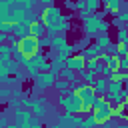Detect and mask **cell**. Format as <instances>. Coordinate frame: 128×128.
<instances>
[{"label": "cell", "mask_w": 128, "mask_h": 128, "mask_svg": "<svg viewBox=\"0 0 128 128\" xmlns=\"http://www.w3.org/2000/svg\"><path fill=\"white\" fill-rule=\"evenodd\" d=\"M16 48H18L26 58H30V56H34V54H38V52H44V48H40V44H38V38L30 36V34L20 36V38H18Z\"/></svg>", "instance_id": "1"}, {"label": "cell", "mask_w": 128, "mask_h": 128, "mask_svg": "<svg viewBox=\"0 0 128 128\" xmlns=\"http://www.w3.org/2000/svg\"><path fill=\"white\" fill-rule=\"evenodd\" d=\"M56 78H58V72H54V70H42L34 78V88L40 90V92H44V90L52 88V84H54Z\"/></svg>", "instance_id": "2"}, {"label": "cell", "mask_w": 128, "mask_h": 128, "mask_svg": "<svg viewBox=\"0 0 128 128\" xmlns=\"http://www.w3.org/2000/svg\"><path fill=\"white\" fill-rule=\"evenodd\" d=\"M60 18H64L62 16V10L58 8V6H54V4H50V6H44V10H42V14H40V22L48 28L50 24H54V22H58Z\"/></svg>", "instance_id": "3"}, {"label": "cell", "mask_w": 128, "mask_h": 128, "mask_svg": "<svg viewBox=\"0 0 128 128\" xmlns=\"http://www.w3.org/2000/svg\"><path fill=\"white\" fill-rule=\"evenodd\" d=\"M98 20H100V14L98 12H92L90 16H86L82 22H84V34L88 36V38H92V36H98Z\"/></svg>", "instance_id": "4"}, {"label": "cell", "mask_w": 128, "mask_h": 128, "mask_svg": "<svg viewBox=\"0 0 128 128\" xmlns=\"http://www.w3.org/2000/svg\"><path fill=\"white\" fill-rule=\"evenodd\" d=\"M48 98L46 96H36V98H32V114L34 116H38V118H42L46 112H48Z\"/></svg>", "instance_id": "5"}, {"label": "cell", "mask_w": 128, "mask_h": 128, "mask_svg": "<svg viewBox=\"0 0 128 128\" xmlns=\"http://www.w3.org/2000/svg\"><path fill=\"white\" fill-rule=\"evenodd\" d=\"M84 64H86V58H84L82 52H80V54H70V56H66V66L72 68V70H76V72L82 70Z\"/></svg>", "instance_id": "6"}, {"label": "cell", "mask_w": 128, "mask_h": 128, "mask_svg": "<svg viewBox=\"0 0 128 128\" xmlns=\"http://www.w3.org/2000/svg\"><path fill=\"white\" fill-rule=\"evenodd\" d=\"M66 46H68V40H66V34H64V32L52 34V38H50V48H52V50H56V52H62Z\"/></svg>", "instance_id": "7"}, {"label": "cell", "mask_w": 128, "mask_h": 128, "mask_svg": "<svg viewBox=\"0 0 128 128\" xmlns=\"http://www.w3.org/2000/svg\"><path fill=\"white\" fill-rule=\"evenodd\" d=\"M46 30H48L46 34H58V32H64V34H66V32L70 30V22H68V20H64V18H60L58 22L50 24Z\"/></svg>", "instance_id": "8"}, {"label": "cell", "mask_w": 128, "mask_h": 128, "mask_svg": "<svg viewBox=\"0 0 128 128\" xmlns=\"http://www.w3.org/2000/svg\"><path fill=\"white\" fill-rule=\"evenodd\" d=\"M78 96L82 98V102H84V100H94V96H96V90H94V86H92V84H88V82H82V86L78 88Z\"/></svg>", "instance_id": "9"}, {"label": "cell", "mask_w": 128, "mask_h": 128, "mask_svg": "<svg viewBox=\"0 0 128 128\" xmlns=\"http://www.w3.org/2000/svg\"><path fill=\"white\" fill-rule=\"evenodd\" d=\"M28 34L34 36V38H42V36L46 34V26H44L40 20H34V22H30V26H28Z\"/></svg>", "instance_id": "10"}, {"label": "cell", "mask_w": 128, "mask_h": 128, "mask_svg": "<svg viewBox=\"0 0 128 128\" xmlns=\"http://www.w3.org/2000/svg\"><path fill=\"white\" fill-rule=\"evenodd\" d=\"M112 120H128V112L122 102H112Z\"/></svg>", "instance_id": "11"}, {"label": "cell", "mask_w": 128, "mask_h": 128, "mask_svg": "<svg viewBox=\"0 0 128 128\" xmlns=\"http://www.w3.org/2000/svg\"><path fill=\"white\" fill-rule=\"evenodd\" d=\"M122 88H124V80H110V78H108V90H106V94H108L110 100H112L116 94H120Z\"/></svg>", "instance_id": "12"}, {"label": "cell", "mask_w": 128, "mask_h": 128, "mask_svg": "<svg viewBox=\"0 0 128 128\" xmlns=\"http://www.w3.org/2000/svg\"><path fill=\"white\" fill-rule=\"evenodd\" d=\"M62 66H66V54H62V52H58L54 58H50V70H54V72H58Z\"/></svg>", "instance_id": "13"}, {"label": "cell", "mask_w": 128, "mask_h": 128, "mask_svg": "<svg viewBox=\"0 0 128 128\" xmlns=\"http://www.w3.org/2000/svg\"><path fill=\"white\" fill-rule=\"evenodd\" d=\"M94 90H96V94H106V90H108V76H96Z\"/></svg>", "instance_id": "14"}, {"label": "cell", "mask_w": 128, "mask_h": 128, "mask_svg": "<svg viewBox=\"0 0 128 128\" xmlns=\"http://www.w3.org/2000/svg\"><path fill=\"white\" fill-rule=\"evenodd\" d=\"M58 74H60V78H64V80H68V82H74L76 80V70H72V68H68V66H62L60 70H58Z\"/></svg>", "instance_id": "15"}, {"label": "cell", "mask_w": 128, "mask_h": 128, "mask_svg": "<svg viewBox=\"0 0 128 128\" xmlns=\"http://www.w3.org/2000/svg\"><path fill=\"white\" fill-rule=\"evenodd\" d=\"M16 116H18L20 124H24V126H32V120H34L32 112H28V110H18V112H16Z\"/></svg>", "instance_id": "16"}, {"label": "cell", "mask_w": 128, "mask_h": 128, "mask_svg": "<svg viewBox=\"0 0 128 128\" xmlns=\"http://www.w3.org/2000/svg\"><path fill=\"white\" fill-rule=\"evenodd\" d=\"M122 6H124V0H108L106 10H108V14H118Z\"/></svg>", "instance_id": "17"}, {"label": "cell", "mask_w": 128, "mask_h": 128, "mask_svg": "<svg viewBox=\"0 0 128 128\" xmlns=\"http://www.w3.org/2000/svg\"><path fill=\"white\" fill-rule=\"evenodd\" d=\"M28 26H30L28 22H16L14 28H12V32H14L18 38H20V36H26V34H28Z\"/></svg>", "instance_id": "18"}, {"label": "cell", "mask_w": 128, "mask_h": 128, "mask_svg": "<svg viewBox=\"0 0 128 128\" xmlns=\"http://www.w3.org/2000/svg\"><path fill=\"white\" fill-rule=\"evenodd\" d=\"M52 88H56L58 92H68V90H70V82L64 80V78H56L54 84H52Z\"/></svg>", "instance_id": "19"}, {"label": "cell", "mask_w": 128, "mask_h": 128, "mask_svg": "<svg viewBox=\"0 0 128 128\" xmlns=\"http://www.w3.org/2000/svg\"><path fill=\"white\" fill-rule=\"evenodd\" d=\"M110 42H112V40H110V36L104 32V34H98V38H96V42H94V44H98L102 50H106V46H108Z\"/></svg>", "instance_id": "20"}, {"label": "cell", "mask_w": 128, "mask_h": 128, "mask_svg": "<svg viewBox=\"0 0 128 128\" xmlns=\"http://www.w3.org/2000/svg\"><path fill=\"white\" fill-rule=\"evenodd\" d=\"M96 76H98V74H96L94 70H84V72H82L84 82H88V84H92V86H94V82H96Z\"/></svg>", "instance_id": "21"}, {"label": "cell", "mask_w": 128, "mask_h": 128, "mask_svg": "<svg viewBox=\"0 0 128 128\" xmlns=\"http://www.w3.org/2000/svg\"><path fill=\"white\" fill-rule=\"evenodd\" d=\"M98 66H100V60H98L96 56H94V58H86V64H84L86 70H94V72H96Z\"/></svg>", "instance_id": "22"}, {"label": "cell", "mask_w": 128, "mask_h": 128, "mask_svg": "<svg viewBox=\"0 0 128 128\" xmlns=\"http://www.w3.org/2000/svg\"><path fill=\"white\" fill-rule=\"evenodd\" d=\"M116 36H118V42H126L128 44V28L126 26H120L118 32H116Z\"/></svg>", "instance_id": "23"}, {"label": "cell", "mask_w": 128, "mask_h": 128, "mask_svg": "<svg viewBox=\"0 0 128 128\" xmlns=\"http://www.w3.org/2000/svg\"><path fill=\"white\" fill-rule=\"evenodd\" d=\"M10 96H12V88H8V86H0V102H6Z\"/></svg>", "instance_id": "24"}, {"label": "cell", "mask_w": 128, "mask_h": 128, "mask_svg": "<svg viewBox=\"0 0 128 128\" xmlns=\"http://www.w3.org/2000/svg\"><path fill=\"white\" fill-rule=\"evenodd\" d=\"M108 68H110V72H112V70H118V68H120V56L112 54V58H110V62H108Z\"/></svg>", "instance_id": "25"}, {"label": "cell", "mask_w": 128, "mask_h": 128, "mask_svg": "<svg viewBox=\"0 0 128 128\" xmlns=\"http://www.w3.org/2000/svg\"><path fill=\"white\" fill-rule=\"evenodd\" d=\"M100 0H86V6L84 8H88L90 12H98V8H100Z\"/></svg>", "instance_id": "26"}, {"label": "cell", "mask_w": 128, "mask_h": 128, "mask_svg": "<svg viewBox=\"0 0 128 128\" xmlns=\"http://www.w3.org/2000/svg\"><path fill=\"white\" fill-rule=\"evenodd\" d=\"M108 28H110V24L100 16V20H98V34H104V32H108Z\"/></svg>", "instance_id": "27"}, {"label": "cell", "mask_w": 128, "mask_h": 128, "mask_svg": "<svg viewBox=\"0 0 128 128\" xmlns=\"http://www.w3.org/2000/svg\"><path fill=\"white\" fill-rule=\"evenodd\" d=\"M108 78H110V80H124V70H122V68H118V70H112Z\"/></svg>", "instance_id": "28"}, {"label": "cell", "mask_w": 128, "mask_h": 128, "mask_svg": "<svg viewBox=\"0 0 128 128\" xmlns=\"http://www.w3.org/2000/svg\"><path fill=\"white\" fill-rule=\"evenodd\" d=\"M16 4H20V6H24V8L32 10V8L38 4V0H16Z\"/></svg>", "instance_id": "29"}, {"label": "cell", "mask_w": 128, "mask_h": 128, "mask_svg": "<svg viewBox=\"0 0 128 128\" xmlns=\"http://www.w3.org/2000/svg\"><path fill=\"white\" fill-rule=\"evenodd\" d=\"M88 44H90V40H88V36H84V38H82V40H78V42H76V44H74V52H76V50H80V48H82V50H84V48H86V46H88Z\"/></svg>", "instance_id": "30"}, {"label": "cell", "mask_w": 128, "mask_h": 128, "mask_svg": "<svg viewBox=\"0 0 128 128\" xmlns=\"http://www.w3.org/2000/svg\"><path fill=\"white\" fill-rule=\"evenodd\" d=\"M24 78H26V72H22L20 68H18L16 72H12V82H22Z\"/></svg>", "instance_id": "31"}, {"label": "cell", "mask_w": 128, "mask_h": 128, "mask_svg": "<svg viewBox=\"0 0 128 128\" xmlns=\"http://www.w3.org/2000/svg\"><path fill=\"white\" fill-rule=\"evenodd\" d=\"M12 28H14V24H12V22H8V20L0 22V32H6V34H10V32H12Z\"/></svg>", "instance_id": "32"}, {"label": "cell", "mask_w": 128, "mask_h": 128, "mask_svg": "<svg viewBox=\"0 0 128 128\" xmlns=\"http://www.w3.org/2000/svg\"><path fill=\"white\" fill-rule=\"evenodd\" d=\"M92 108H94L92 100H84V102H82V114H90V112H92Z\"/></svg>", "instance_id": "33"}, {"label": "cell", "mask_w": 128, "mask_h": 128, "mask_svg": "<svg viewBox=\"0 0 128 128\" xmlns=\"http://www.w3.org/2000/svg\"><path fill=\"white\" fill-rule=\"evenodd\" d=\"M38 44H40V48H50V38L44 34L42 38H38Z\"/></svg>", "instance_id": "34"}, {"label": "cell", "mask_w": 128, "mask_h": 128, "mask_svg": "<svg viewBox=\"0 0 128 128\" xmlns=\"http://www.w3.org/2000/svg\"><path fill=\"white\" fill-rule=\"evenodd\" d=\"M20 106H22V108H32V98H30V96H22Z\"/></svg>", "instance_id": "35"}, {"label": "cell", "mask_w": 128, "mask_h": 128, "mask_svg": "<svg viewBox=\"0 0 128 128\" xmlns=\"http://www.w3.org/2000/svg\"><path fill=\"white\" fill-rule=\"evenodd\" d=\"M84 126H96V120H94V116H92V112L86 116V120H84Z\"/></svg>", "instance_id": "36"}, {"label": "cell", "mask_w": 128, "mask_h": 128, "mask_svg": "<svg viewBox=\"0 0 128 128\" xmlns=\"http://www.w3.org/2000/svg\"><path fill=\"white\" fill-rule=\"evenodd\" d=\"M118 20H120V24H126V22H128V10L118 12Z\"/></svg>", "instance_id": "37"}, {"label": "cell", "mask_w": 128, "mask_h": 128, "mask_svg": "<svg viewBox=\"0 0 128 128\" xmlns=\"http://www.w3.org/2000/svg\"><path fill=\"white\" fill-rule=\"evenodd\" d=\"M116 50H118V44H112V42H110V44L106 46V52H110V54H116Z\"/></svg>", "instance_id": "38"}, {"label": "cell", "mask_w": 128, "mask_h": 128, "mask_svg": "<svg viewBox=\"0 0 128 128\" xmlns=\"http://www.w3.org/2000/svg\"><path fill=\"white\" fill-rule=\"evenodd\" d=\"M90 14H92V12H90L88 8H80V14H78V16H80V18L84 20V18H86V16H90Z\"/></svg>", "instance_id": "39"}, {"label": "cell", "mask_w": 128, "mask_h": 128, "mask_svg": "<svg viewBox=\"0 0 128 128\" xmlns=\"http://www.w3.org/2000/svg\"><path fill=\"white\" fill-rule=\"evenodd\" d=\"M12 96H16V98H22V96H24V94H22V90H20V86L12 90Z\"/></svg>", "instance_id": "40"}, {"label": "cell", "mask_w": 128, "mask_h": 128, "mask_svg": "<svg viewBox=\"0 0 128 128\" xmlns=\"http://www.w3.org/2000/svg\"><path fill=\"white\" fill-rule=\"evenodd\" d=\"M64 4H66V8H72V10H74V8H78V6H76V2H72V0H66Z\"/></svg>", "instance_id": "41"}, {"label": "cell", "mask_w": 128, "mask_h": 128, "mask_svg": "<svg viewBox=\"0 0 128 128\" xmlns=\"http://www.w3.org/2000/svg\"><path fill=\"white\" fill-rule=\"evenodd\" d=\"M42 6H50V4H54V0H38Z\"/></svg>", "instance_id": "42"}, {"label": "cell", "mask_w": 128, "mask_h": 128, "mask_svg": "<svg viewBox=\"0 0 128 128\" xmlns=\"http://www.w3.org/2000/svg\"><path fill=\"white\" fill-rule=\"evenodd\" d=\"M76 6H78V10L84 8V6H86V0H76Z\"/></svg>", "instance_id": "43"}, {"label": "cell", "mask_w": 128, "mask_h": 128, "mask_svg": "<svg viewBox=\"0 0 128 128\" xmlns=\"http://www.w3.org/2000/svg\"><path fill=\"white\" fill-rule=\"evenodd\" d=\"M6 38H8V34H6V32H0V44L6 42Z\"/></svg>", "instance_id": "44"}, {"label": "cell", "mask_w": 128, "mask_h": 128, "mask_svg": "<svg viewBox=\"0 0 128 128\" xmlns=\"http://www.w3.org/2000/svg\"><path fill=\"white\" fill-rule=\"evenodd\" d=\"M6 124H8V120L6 118H0V126H6Z\"/></svg>", "instance_id": "45"}, {"label": "cell", "mask_w": 128, "mask_h": 128, "mask_svg": "<svg viewBox=\"0 0 128 128\" xmlns=\"http://www.w3.org/2000/svg\"><path fill=\"white\" fill-rule=\"evenodd\" d=\"M124 88L128 90V78H124Z\"/></svg>", "instance_id": "46"}, {"label": "cell", "mask_w": 128, "mask_h": 128, "mask_svg": "<svg viewBox=\"0 0 128 128\" xmlns=\"http://www.w3.org/2000/svg\"><path fill=\"white\" fill-rule=\"evenodd\" d=\"M100 2H102V4H108V0H100Z\"/></svg>", "instance_id": "47"}]
</instances>
